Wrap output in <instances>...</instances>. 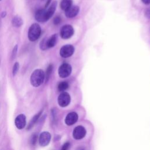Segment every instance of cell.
Here are the masks:
<instances>
[{
    "instance_id": "cell-7",
    "label": "cell",
    "mask_w": 150,
    "mask_h": 150,
    "mask_svg": "<svg viewBox=\"0 0 150 150\" xmlns=\"http://www.w3.org/2000/svg\"><path fill=\"white\" fill-rule=\"evenodd\" d=\"M86 134V130L83 126L76 127L73 132V136L76 139H81L83 138Z\"/></svg>"
},
{
    "instance_id": "cell-27",
    "label": "cell",
    "mask_w": 150,
    "mask_h": 150,
    "mask_svg": "<svg viewBox=\"0 0 150 150\" xmlns=\"http://www.w3.org/2000/svg\"><path fill=\"white\" fill-rule=\"evenodd\" d=\"M50 2H51V0H47V1L46 3V5H45V8H47L49 6V5L50 4Z\"/></svg>"
},
{
    "instance_id": "cell-17",
    "label": "cell",
    "mask_w": 150,
    "mask_h": 150,
    "mask_svg": "<svg viewBox=\"0 0 150 150\" xmlns=\"http://www.w3.org/2000/svg\"><path fill=\"white\" fill-rule=\"evenodd\" d=\"M12 25L16 27H19L22 25L23 21L19 16H15L12 21Z\"/></svg>"
},
{
    "instance_id": "cell-11",
    "label": "cell",
    "mask_w": 150,
    "mask_h": 150,
    "mask_svg": "<svg viewBox=\"0 0 150 150\" xmlns=\"http://www.w3.org/2000/svg\"><path fill=\"white\" fill-rule=\"evenodd\" d=\"M78 120V115L75 112H71L69 113L66 118H65V123L67 125H73Z\"/></svg>"
},
{
    "instance_id": "cell-28",
    "label": "cell",
    "mask_w": 150,
    "mask_h": 150,
    "mask_svg": "<svg viewBox=\"0 0 150 150\" xmlns=\"http://www.w3.org/2000/svg\"><path fill=\"white\" fill-rule=\"evenodd\" d=\"M5 15H6L5 12H3V13H2V17H4Z\"/></svg>"
},
{
    "instance_id": "cell-8",
    "label": "cell",
    "mask_w": 150,
    "mask_h": 150,
    "mask_svg": "<svg viewBox=\"0 0 150 150\" xmlns=\"http://www.w3.org/2000/svg\"><path fill=\"white\" fill-rule=\"evenodd\" d=\"M51 139V135L49 132L44 131L42 132L39 136V142L40 146H47Z\"/></svg>"
},
{
    "instance_id": "cell-30",
    "label": "cell",
    "mask_w": 150,
    "mask_h": 150,
    "mask_svg": "<svg viewBox=\"0 0 150 150\" xmlns=\"http://www.w3.org/2000/svg\"><path fill=\"white\" fill-rule=\"evenodd\" d=\"M0 1H1V0H0Z\"/></svg>"
},
{
    "instance_id": "cell-22",
    "label": "cell",
    "mask_w": 150,
    "mask_h": 150,
    "mask_svg": "<svg viewBox=\"0 0 150 150\" xmlns=\"http://www.w3.org/2000/svg\"><path fill=\"white\" fill-rule=\"evenodd\" d=\"M61 21H62V19H61L60 17L57 16H56V17L54 18V19H53V23H54V25H59V24L61 22Z\"/></svg>"
},
{
    "instance_id": "cell-19",
    "label": "cell",
    "mask_w": 150,
    "mask_h": 150,
    "mask_svg": "<svg viewBox=\"0 0 150 150\" xmlns=\"http://www.w3.org/2000/svg\"><path fill=\"white\" fill-rule=\"evenodd\" d=\"M52 70H53V65L52 64H49L47 68L46 74H45V79H46V82L49 80V79L50 78V76L52 74Z\"/></svg>"
},
{
    "instance_id": "cell-10",
    "label": "cell",
    "mask_w": 150,
    "mask_h": 150,
    "mask_svg": "<svg viewBox=\"0 0 150 150\" xmlns=\"http://www.w3.org/2000/svg\"><path fill=\"white\" fill-rule=\"evenodd\" d=\"M35 19L39 22H45L49 20L46 14V9H42L37 11L35 13Z\"/></svg>"
},
{
    "instance_id": "cell-5",
    "label": "cell",
    "mask_w": 150,
    "mask_h": 150,
    "mask_svg": "<svg viewBox=\"0 0 150 150\" xmlns=\"http://www.w3.org/2000/svg\"><path fill=\"white\" fill-rule=\"evenodd\" d=\"M57 101L59 105L62 107L67 106L70 102V96L66 92L62 93L58 97Z\"/></svg>"
},
{
    "instance_id": "cell-16",
    "label": "cell",
    "mask_w": 150,
    "mask_h": 150,
    "mask_svg": "<svg viewBox=\"0 0 150 150\" xmlns=\"http://www.w3.org/2000/svg\"><path fill=\"white\" fill-rule=\"evenodd\" d=\"M72 5L71 0H62L60 2V8L63 10H67Z\"/></svg>"
},
{
    "instance_id": "cell-12",
    "label": "cell",
    "mask_w": 150,
    "mask_h": 150,
    "mask_svg": "<svg viewBox=\"0 0 150 150\" xmlns=\"http://www.w3.org/2000/svg\"><path fill=\"white\" fill-rule=\"evenodd\" d=\"M79 12V8L77 6L71 5L69 8L65 11V15L67 18H73L76 16Z\"/></svg>"
},
{
    "instance_id": "cell-6",
    "label": "cell",
    "mask_w": 150,
    "mask_h": 150,
    "mask_svg": "<svg viewBox=\"0 0 150 150\" xmlns=\"http://www.w3.org/2000/svg\"><path fill=\"white\" fill-rule=\"evenodd\" d=\"M74 51V47L71 45H66L62 47L60 50V54L63 57H69L71 56Z\"/></svg>"
},
{
    "instance_id": "cell-18",
    "label": "cell",
    "mask_w": 150,
    "mask_h": 150,
    "mask_svg": "<svg viewBox=\"0 0 150 150\" xmlns=\"http://www.w3.org/2000/svg\"><path fill=\"white\" fill-rule=\"evenodd\" d=\"M58 90L60 91H63L69 88V84L66 81H62L58 84Z\"/></svg>"
},
{
    "instance_id": "cell-3",
    "label": "cell",
    "mask_w": 150,
    "mask_h": 150,
    "mask_svg": "<svg viewBox=\"0 0 150 150\" xmlns=\"http://www.w3.org/2000/svg\"><path fill=\"white\" fill-rule=\"evenodd\" d=\"M71 72V67L68 63H63L59 68L58 73L60 77L66 78L68 77Z\"/></svg>"
},
{
    "instance_id": "cell-24",
    "label": "cell",
    "mask_w": 150,
    "mask_h": 150,
    "mask_svg": "<svg viewBox=\"0 0 150 150\" xmlns=\"http://www.w3.org/2000/svg\"><path fill=\"white\" fill-rule=\"evenodd\" d=\"M69 146H70V143L69 142H67L63 145V146L61 148V150H67L69 149Z\"/></svg>"
},
{
    "instance_id": "cell-25",
    "label": "cell",
    "mask_w": 150,
    "mask_h": 150,
    "mask_svg": "<svg viewBox=\"0 0 150 150\" xmlns=\"http://www.w3.org/2000/svg\"><path fill=\"white\" fill-rule=\"evenodd\" d=\"M145 15L147 18L150 19V7L147 8L145 12Z\"/></svg>"
},
{
    "instance_id": "cell-21",
    "label": "cell",
    "mask_w": 150,
    "mask_h": 150,
    "mask_svg": "<svg viewBox=\"0 0 150 150\" xmlns=\"http://www.w3.org/2000/svg\"><path fill=\"white\" fill-rule=\"evenodd\" d=\"M19 64L18 62H16L14 64V65L13 66V69H12V74H13V76H15L17 74V73L18 71V70H19Z\"/></svg>"
},
{
    "instance_id": "cell-14",
    "label": "cell",
    "mask_w": 150,
    "mask_h": 150,
    "mask_svg": "<svg viewBox=\"0 0 150 150\" xmlns=\"http://www.w3.org/2000/svg\"><path fill=\"white\" fill-rule=\"evenodd\" d=\"M57 6V2L56 1H54L52 5L50 6V7L46 9V14H47V16L48 19H49L54 14L56 8Z\"/></svg>"
},
{
    "instance_id": "cell-26",
    "label": "cell",
    "mask_w": 150,
    "mask_h": 150,
    "mask_svg": "<svg viewBox=\"0 0 150 150\" xmlns=\"http://www.w3.org/2000/svg\"><path fill=\"white\" fill-rule=\"evenodd\" d=\"M141 1L144 4H145L146 5L150 4V0H141Z\"/></svg>"
},
{
    "instance_id": "cell-1",
    "label": "cell",
    "mask_w": 150,
    "mask_h": 150,
    "mask_svg": "<svg viewBox=\"0 0 150 150\" xmlns=\"http://www.w3.org/2000/svg\"><path fill=\"white\" fill-rule=\"evenodd\" d=\"M45 79V74L44 71L41 69L35 70L30 76V83L35 87L40 86Z\"/></svg>"
},
{
    "instance_id": "cell-13",
    "label": "cell",
    "mask_w": 150,
    "mask_h": 150,
    "mask_svg": "<svg viewBox=\"0 0 150 150\" xmlns=\"http://www.w3.org/2000/svg\"><path fill=\"white\" fill-rule=\"evenodd\" d=\"M57 39V36L56 34L53 35L49 39H47V40H46L47 48L49 49V48L54 47L55 46V45L56 44Z\"/></svg>"
},
{
    "instance_id": "cell-29",
    "label": "cell",
    "mask_w": 150,
    "mask_h": 150,
    "mask_svg": "<svg viewBox=\"0 0 150 150\" xmlns=\"http://www.w3.org/2000/svg\"><path fill=\"white\" fill-rule=\"evenodd\" d=\"M79 150H84V149H83L82 148H80V149H79Z\"/></svg>"
},
{
    "instance_id": "cell-9",
    "label": "cell",
    "mask_w": 150,
    "mask_h": 150,
    "mask_svg": "<svg viewBox=\"0 0 150 150\" xmlns=\"http://www.w3.org/2000/svg\"><path fill=\"white\" fill-rule=\"evenodd\" d=\"M26 116L23 114H21L18 115L15 120V124L17 128L21 129H23L26 125Z\"/></svg>"
},
{
    "instance_id": "cell-23",
    "label": "cell",
    "mask_w": 150,
    "mask_h": 150,
    "mask_svg": "<svg viewBox=\"0 0 150 150\" xmlns=\"http://www.w3.org/2000/svg\"><path fill=\"white\" fill-rule=\"evenodd\" d=\"M17 50H18V45H15L13 49V51H12V59H14L16 55V53H17Z\"/></svg>"
},
{
    "instance_id": "cell-15",
    "label": "cell",
    "mask_w": 150,
    "mask_h": 150,
    "mask_svg": "<svg viewBox=\"0 0 150 150\" xmlns=\"http://www.w3.org/2000/svg\"><path fill=\"white\" fill-rule=\"evenodd\" d=\"M42 112V110H41L40 111H39L38 113H37L30 121V122H29L28 124V127H27V129H30L34 125L36 124V122L38 121V119L39 118Z\"/></svg>"
},
{
    "instance_id": "cell-2",
    "label": "cell",
    "mask_w": 150,
    "mask_h": 150,
    "mask_svg": "<svg viewBox=\"0 0 150 150\" xmlns=\"http://www.w3.org/2000/svg\"><path fill=\"white\" fill-rule=\"evenodd\" d=\"M41 34V28L39 24L33 23L29 28L28 33V39L31 42L36 41L39 39Z\"/></svg>"
},
{
    "instance_id": "cell-4",
    "label": "cell",
    "mask_w": 150,
    "mask_h": 150,
    "mask_svg": "<svg viewBox=\"0 0 150 150\" xmlns=\"http://www.w3.org/2000/svg\"><path fill=\"white\" fill-rule=\"evenodd\" d=\"M73 33L74 29L70 25H66L61 28L60 36L63 39H69L73 36Z\"/></svg>"
},
{
    "instance_id": "cell-20",
    "label": "cell",
    "mask_w": 150,
    "mask_h": 150,
    "mask_svg": "<svg viewBox=\"0 0 150 150\" xmlns=\"http://www.w3.org/2000/svg\"><path fill=\"white\" fill-rule=\"evenodd\" d=\"M38 140V135L36 134H34L32 135L30 138V143L32 145H35Z\"/></svg>"
}]
</instances>
